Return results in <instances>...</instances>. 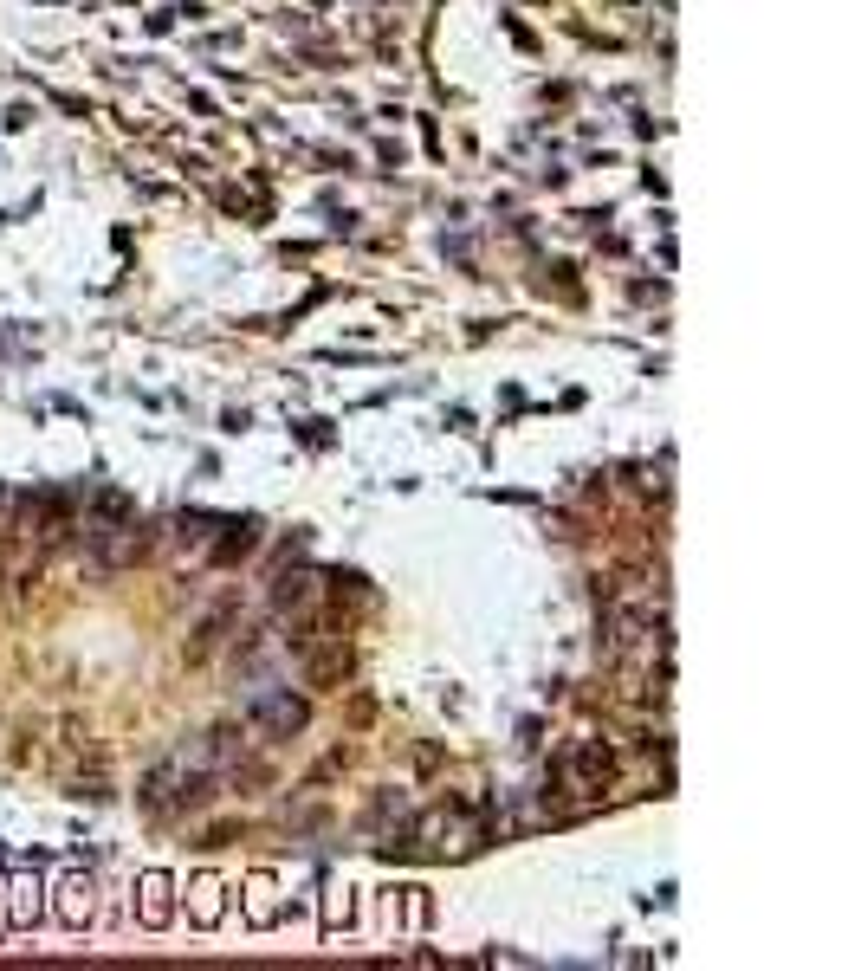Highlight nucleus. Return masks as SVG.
<instances>
[{
	"instance_id": "7",
	"label": "nucleus",
	"mask_w": 861,
	"mask_h": 971,
	"mask_svg": "<svg viewBox=\"0 0 861 971\" xmlns=\"http://www.w3.org/2000/svg\"><path fill=\"white\" fill-rule=\"evenodd\" d=\"M350 907H357V894H350V887H331V900H324V939H337L350 926Z\"/></svg>"
},
{
	"instance_id": "1",
	"label": "nucleus",
	"mask_w": 861,
	"mask_h": 971,
	"mask_svg": "<svg viewBox=\"0 0 861 971\" xmlns=\"http://www.w3.org/2000/svg\"><path fill=\"white\" fill-rule=\"evenodd\" d=\"M615 777V751L603 745V738H577V745L564 751V764H557V784L570 790V797H596Z\"/></svg>"
},
{
	"instance_id": "5",
	"label": "nucleus",
	"mask_w": 861,
	"mask_h": 971,
	"mask_svg": "<svg viewBox=\"0 0 861 971\" xmlns=\"http://www.w3.org/2000/svg\"><path fill=\"white\" fill-rule=\"evenodd\" d=\"M285 920V894H279V874H246V926L272 933Z\"/></svg>"
},
{
	"instance_id": "8",
	"label": "nucleus",
	"mask_w": 861,
	"mask_h": 971,
	"mask_svg": "<svg viewBox=\"0 0 861 971\" xmlns=\"http://www.w3.org/2000/svg\"><path fill=\"white\" fill-rule=\"evenodd\" d=\"M259 719H266L272 732H298V726H305V706H298V700H272Z\"/></svg>"
},
{
	"instance_id": "3",
	"label": "nucleus",
	"mask_w": 861,
	"mask_h": 971,
	"mask_svg": "<svg viewBox=\"0 0 861 971\" xmlns=\"http://www.w3.org/2000/svg\"><path fill=\"white\" fill-rule=\"evenodd\" d=\"M136 920H143L149 933H162V926L175 920V874H162V868L136 874Z\"/></svg>"
},
{
	"instance_id": "4",
	"label": "nucleus",
	"mask_w": 861,
	"mask_h": 971,
	"mask_svg": "<svg viewBox=\"0 0 861 971\" xmlns=\"http://www.w3.org/2000/svg\"><path fill=\"white\" fill-rule=\"evenodd\" d=\"M52 913H59L65 926H91V913H98V881L91 874H59V887H52Z\"/></svg>"
},
{
	"instance_id": "2",
	"label": "nucleus",
	"mask_w": 861,
	"mask_h": 971,
	"mask_svg": "<svg viewBox=\"0 0 861 971\" xmlns=\"http://www.w3.org/2000/svg\"><path fill=\"white\" fill-rule=\"evenodd\" d=\"M175 907H188V926L214 933V926L227 920V881L221 874H195L188 887H175Z\"/></svg>"
},
{
	"instance_id": "6",
	"label": "nucleus",
	"mask_w": 861,
	"mask_h": 971,
	"mask_svg": "<svg viewBox=\"0 0 861 971\" xmlns=\"http://www.w3.org/2000/svg\"><path fill=\"white\" fill-rule=\"evenodd\" d=\"M46 913V881L39 874H13L7 881V926H33Z\"/></svg>"
}]
</instances>
